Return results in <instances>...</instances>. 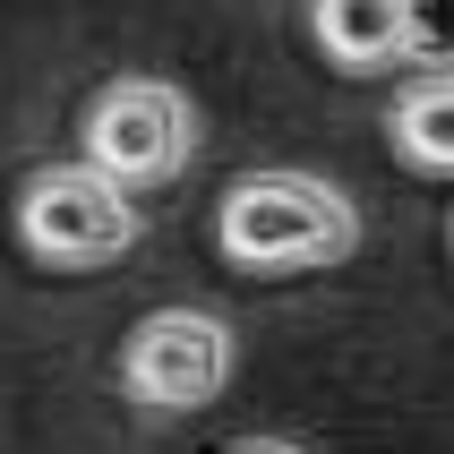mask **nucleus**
Wrapping results in <instances>:
<instances>
[{
	"label": "nucleus",
	"mask_w": 454,
	"mask_h": 454,
	"mask_svg": "<svg viewBox=\"0 0 454 454\" xmlns=\"http://www.w3.org/2000/svg\"><path fill=\"white\" fill-rule=\"evenodd\" d=\"M215 249L231 275H326L360 249V206L326 172H240L215 206Z\"/></svg>",
	"instance_id": "1"
},
{
	"label": "nucleus",
	"mask_w": 454,
	"mask_h": 454,
	"mask_svg": "<svg viewBox=\"0 0 454 454\" xmlns=\"http://www.w3.org/2000/svg\"><path fill=\"white\" fill-rule=\"evenodd\" d=\"M146 240V215L121 180H103L95 163H43L18 180V249L51 275H95L121 266Z\"/></svg>",
	"instance_id": "2"
},
{
	"label": "nucleus",
	"mask_w": 454,
	"mask_h": 454,
	"mask_svg": "<svg viewBox=\"0 0 454 454\" xmlns=\"http://www.w3.org/2000/svg\"><path fill=\"white\" fill-rule=\"evenodd\" d=\"M189 154H198V103L172 77H112L77 121V163H95L121 189H163L189 172Z\"/></svg>",
	"instance_id": "3"
},
{
	"label": "nucleus",
	"mask_w": 454,
	"mask_h": 454,
	"mask_svg": "<svg viewBox=\"0 0 454 454\" xmlns=\"http://www.w3.org/2000/svg\"><path fill=\"white\" fill-rule=\"evenodd\" d=\"M240 369V343L215 309H146L121 343V395L137 411H206Z\"/></svg>",
	"instance_id": "4"
},
{
	"label": "nucleus",
	"mask_w": 454,
	"mask_h": 454,
	"mask_svg": "<svg viewBox=\"0 0 454 454\" xmlns=\"http://www.w3.org/2000/svg\"><path fill=\"white\" fill-rule=\"evenodd\" d=\"M309 43L343 77L420 69V0H309Z\"/></svg>",
	"instance_id": "5"
},
{
	"label": "nucleus",
	"mask_w": 454,
	"mask_h": 454,
	"mask_svg": "<svg viewBox=\"0 0 454 454\" xmlns=\"http://www.w3.org/2000/svg\"><path fill=\"white\" fill-rule=\"evenodd\" d=\"M386 146L403 154L411 172L454 180V69H437V77H411L403 95L386 103Z\"/></svg>",
	"instance_id": "6"
},
{
	"label": "nucleus",
	"mask_w": 454,
	"mask_h": 454,
	"mask_svg": "<svg viewBox=\"0 0 454 454\" xmlns=\"http://www.w3.org/2000/svg\"><path fill=\"white\" fill-rule=\"evenodd\" d=\"M223 454H309L301 437H240V446H223Z\"/></svg>",
	"instance_id": "7"
},
{
	"label": "nucleus",
	"mask_w": 454,
	"mask_h": 454,
	"mask_svg": "<svg viewBox=\"0 0 454 454\" xmlns=\"http://www.w3.org/2000/svg\"><path fill=\"white\" fill-rule=\"evenodd\" d=\"M446 249H454V223H446Z\"/></svg>",
	"instance_id": "8"
}]
</instances>
